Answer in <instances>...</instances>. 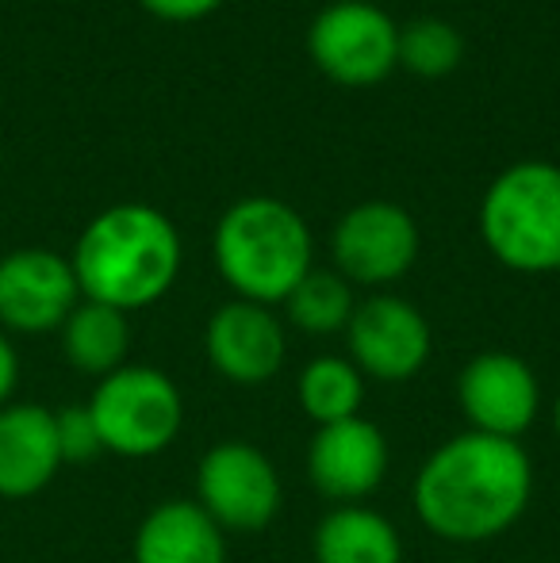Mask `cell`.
I'll return each mask as SVG.
<instances>
[{
	"label": "cell",
	"instance_id": "cell-19",
	"mask_svg": "<svg viewBox=\"0 0 560 563\" xmlns=\"http://www.w3.org/2000/svg\"><path fill=\"white\" fill-rule=\"evenodd\" d=\"M288 319L304 334H334L350 327V314L358 307L353 288L338 268H315L288 291Z\"/></svg>",
	"mask_w": 560,
	"mask_h": 563
},
{
	"label": "cell",
	"instance_id": "cell-7",
	"mask_svg": "<svg viewBox=\"0 0 560 563\" xmlns=\"http://www.w3.org/2000/svg\"><path fill=\"white\" fill-rule=\"evenodd\" d=\"M315 66L342 85H373L399 62V27L369 0H334L307 27Z\"/></svg>",
	"mask_w": 560,
	"mask_h": 563
},
{
	"label": "cell",
	"instance_id": "cell-17",
	"mask_svg": "<svg viewBox=\"0 0 560 563\" xmlns=\"http://www.w3.org/2000/svg\"><path fill=\"white\" fill-rule=\"evenodd\" d=\"M128 349H131L128 314L108 303L85 299L62 322V353L85 376H100V379L112 376L116 368L128 364Z\"/></svg>",
	"mask_w": 560,
	"mask_h": 563
},
{
	"label": "cell",
	"instance_id": "cell-12",
	"mask_svg": "<svg viewBox=\"0 0 560 563\" xmlns=\"http://www.w3.org/2000/svg\"><path fill=\"white\" fill-rule=\"evenodd\" d=\"M81 303L74 265L51 250H15L0 261V322L20 334L62 330Z\"/></svg>",
	"mask_w": 560,
	"mask_h": 563
},
{
	"label": "cell",
	"instance_id": "cell-16",
	"mask_svg": "<svg viewBox=\"0 0 560 563\" xmlns=\"http://www.w3.org/2000/svg\"><path fill=\"white\" fill-rule=\"evenodd\" d=\"M315 563H399L404 544L384 514L369 506H334L315 526Z\"/></svg>",
	"mask_w": 560,
	"mask_h": 563
},
{
	"label": "cell",
	"instance_id": "cell-6",
	"mask_svg": "<svg viewBox=\"0 0 560 563\" xmlns=\"http://www.w3.org/2000/svg\"><path fill=\"white\" fill-rule=\"evenodd\" d=\"M196 503L223 533H262L281 510V475L250 441H219L196 467Z\"/></svg>",
	"mask_w": 560,
	"mask_h": 563
},
{
	"label": "cell",
	"instance_id": "cell-24",
	"mask_svg": "<svg viewBox=\"0 0 560 563\" xmlns=\"http://www.w3.org/2000/svg\"><path fill=\"white\" fill-rule=\"evenodd\" d=\"M553 430H557V438H560V395L553 399Z\"/></svg>",
	"mask_w": 560,
	"mask_h": 563
},
{
	"label": "cell",
	"instance_id": "cell-2",
	"mask_svg": "<svg viewBox=\"0 0 560 563\" xmlns=\"http://www.w3.org/2000/svg\"><path fill=\"white\" fill-rule=\"evenodd\" d=\"M69 265L85 299L123 314L139 311L157 303L177 280V227L150 203H116L85 227Z\"/></svg>",
	"mask_w": 560,
	"mask_h": 563
},
{
	"label": "cell",
	"instance_id": "cell-8",
	"mask_svg": "<svg viewBox=\"0 0 560 563\" xmlns=\"http://www.w3.org/2000/svg\"><path fill=\"white\" fill-rule=\"evenodd\" d=\"M457 402L472 433L518 441L541 410V384L515 353H480L457 376Z\"/></svg>",
	"mask_w": 560,
	"mask_h": 563
},
{
	"label": "cell",
	"instance_id": "cell-4",
	"mask_svg": "<svg viewBox=\"0 0 560 563\" xmlns=\"http://www.w3.org/2000/svg\"><path fill=\"white\" fill-rule=\"evenodd\" d=\"M480 234L518 273H560V165L518 162L487 185Z\"/></svg>",
	"mask_w": 560,
	"mask_h": 563
},
{
	"label": "cell",
	"instance_id": "cell-14",
	"mask_svg": "<svg viewBox=\"0 0 560 563\" xmlns=\"http://www.w3.org/2000/svg\"><path fill=\"white\" fill-rule=\"evenodd\" d=\"M62 472L54 410L43 402L0 407V498H35Z\"/></svg>",
	"mask_w": 560,
	"mask_h": 563
},
{
	"label": "cell",
	"instance_id": "cell-23",
	"mask_svg": "<svg viewBox=\"0 0 560 563\" xmlns=\"http://www.w3.org/2000/svg\"><path fill=\"white\" fill-rule=\"evenodd\" d=\"M15 376H20V361H15V349H12V341L0 334V407H8V399H12Z\"/></svg>",
	"mask_w": 560,
	"mask_h": 563
},
{
	"label": "cell",
	"instance_id": "cell-5",
	"mask_svg": "<svg viewBox=\"0 0 560 563\" xmlns=\"http://www.w3.org/2000/svg\"><path fill=\"white\" fill-rule=\"evenodd\" d=\"M100 445L116 456H157L177 441L185 422V399L162 368L123 364L97 384L89 399Z\"/></svg>",
	"mask_w": 560,
	"mask_h": 563
},
{
	"label": "cell",
	"instance_id": "cell-10",
	"mask_svg": "<svg viewBox=\"0 0 560 563\" xmlns=\"http://www.w3.org/2000/svg\"><path fill=\"white\" fill-rule=\"evenodd\" d=\"M419 257V227L399 203L365 200L334 227V265L350 284H392Z\"/></svg>",
	"mask_w": 560,
	"mask_h": 563
},
{
	"label": "cell",
	"instance_id": "cell-11",
	"mask_svg": "<svg viewBox=\"0 0 560 563\" xmlns=\"http://www.w3.org/2000/svg\"><path fill=\"white\" fill-rule=\"evenodd\" d=\"M388 475V441L369 418L319 426L307 445V479L334 506H361Z\"/></svg>",
	"mask_w": 560,
	"mask_h": 563
},
{
	"label": "cell",
	"instance_id": "cell-22",
	"mask_svg": "<svg viewBox=\"0 0 560 563\" xmlns=\"http://www.w3.org/2000/svg\"><path fill=\"white\" fill-rule=\"evenodd\" d=\"M142 4H146L150 12L165 15V20H196V15L211 12V8L223 4V0H142Z\"/></svg>",
	"mask_w": 560,
	"mask_h": 563
},
{
	"label": "cell",
	"instance_id": "cell-1",
	"mask_svg": "<svg viewBox=\"0 0 560 563\" xmlns=\"http://www.w3.org/2000/svg\"><path fill=\"white\" fill-rule=\"evenodd\" d=\"M534 464L523 441L457 433L426 456L415 479V514L433 537L484 544L503 537L526 514Z\"/></svg>",
	"mask_w": 560,
	"mask_h": 563
},
{
	"label": "cell",
	"instance_id": "cell-21",
	"mask_svg": "<svg viewBox=\"0 0 560 563\" xmlns=\"http://www.w3.org/2000/svg\"><path fill=\"white\" fill-rule=\"evenodd\" d=\"M54 430H58L62 464H89L105 452L89 402H69V407L54 410Z\"/></svg>",
	"mask_w": 560,
	"mask_h": 563
},
{
	"label": "cell",
	"instance_id": "cell-3",
	"mask_svg": "<svg viewBox=\"0 0 560 563\" xmlns=\"http://www.w3.org/2000/svg\"><path fill=\"white\" fill-rule=\"evenodd\" d=\"M219 276L250 303H284L311 273V230L277 196H246L223 211L211 238Z\"/></svg>",
	"mask_w": 560,
	"mask_h": 563
},
{
	"label": "cell",
	"instance_id": "cell-20",
	"mask_svg": "<svg viewBox=\"0 0 560 563\" xmlns=\"http://www.w3.org/2000/svg\"><path fill=\"white\" fill-rule=\"evenodd\" d=\"M464 38L441 15H419L407 27H399V62L422 77H441L461 62Z\"/></svg>",
	"mask_w": 560,
	"mask_h": 563
},
{
	"label": "cell",
	"instance_id": "cell-18",
	"mask_svg": "<svg viewBox=\"0 0 560 563\" xmlns=\"http://www.w3.org/2000/svg\"><path fill=\"white\" fill-rule=\"evenodd\" d=\"M299 407L315 426L345 422V418L361 415L365 402V376L353 368L345 356H315L304 372H299Z\"/></svg>",
	"mask_w": 560,
	"mask_h": 563
},
{
	"label": "cell",
	"instance_id": "cell-9",
	"mask_svg": "<svg viewBox=\"0 0 560 563\" xmlns=\"http://www.w3.org/2000/svg\"><path fill=\"white\" fill-rule=\"evenodd\" d=\"M345 338L353 368L381 384H407L430 361V322L399 296H373L353 307Z\"/></svg>",
	"mask_w": 560,
	"mask_h": 563
},
{
	"label": "cell",
	"instance_id": "cell-15",
	"mask_svg": "<svg viewBox=\"0 0 560 563\" xmlns=\"http://www.w3.org/2000/svg\"><path fill=\"white\" fill-rule=\"evenodd\" d=\"M135 563H227V533L196 498L154 506L135 529Z\"/></svg>",
	"mask_w": 560,
	"mask_h": 563
},
{
	"label": "cell",
	"instance_id": "cell-13",
	"mask_svg": "<svg viewBox=\"0 0 560 563\" xmlns=\"http://www.w3.org/2000/svg\"><path fill=\"white\" fill-rule=\"evenodd\" d=\"M204 345H208L211 368L239 387L270 384L288 353L281 319L265 303H250V299L219 307L208 319Z\"/></svg>",
	"mask_w": 560,
	"mask_h": 563
}]
</instances>
